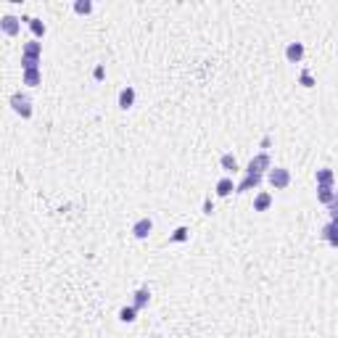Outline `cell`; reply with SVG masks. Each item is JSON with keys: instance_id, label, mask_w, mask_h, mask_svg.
<instances>
[{"instance_id": "obj_1", "label": "cell", "mask_w": 338, "mask_h": 338, "mask_svg": "<svg viewBox=\"0 0 338 338\" xmlns=\"http://www.w3.org/2000/svg\"><path fill=\"white\" fill-rule=\"evenodd\" d=\"M8 103H11V108H14V111L21 116V119H29V116H32V101H29V95H27V93H21V90L11 93Z\"/></svg>"}, {"instance_id": "obj_2", "label": "cell", "mask_w": 338, "mask_h": 338, "mask_svg": "<svg viewBox=\"0 0 338 338\" xmlns=\"http://www.w3.org/2000/svg\"><path fill=\"white\" fill-rule=\"evenodd\" d=\"M267 180H270V185L275 188V190H285V188L291 185V172H288L285 167H275V169L270 167Z\"/></svg>"}, {"instance_id": "obj_3", "label": "cell", "mask_w": 338, "mask_h": 338, "mask_svg": "<svg viewBox=\"0 0 338 338\" xmlns=\"http://www.w3.org/2000/svg\"><path fill=\"white\" fill-rule=\"evenodd\" d=\"M272 164H270V153H256L254 156V159L249 161V164H246V174H259V177H262L264 172H267Z\"/></svg>"}, {"instance_id": "obj_4", "label": "cell", "mask_w": 338, "mask_h": 338, "mask_svg": "<svg viewBox=\"0 0 338 338\" xmlns=\"http://www.w3.org/2000/svg\"><path fill=\"white\" fill-rule=\"evenodd\" d=\"M0 32L8 37H16L21 32V16H14V14H5L0 19Z\"/></svg>"}, {"instance_id": "obj_5", "label": "cell", "mask_w": 338, "mask_h": 338, "mask_svg": "<svg viewBox=\"0 0 338 338\" xmlns=\"http://www.w3.org/2000/svg\"><path fill=\"white\" fill-rule=\"evenodd\" d=\"M151 230H153V219L151 217H140L138 222L132 225V235L138 240H146L148 235H151Z\"/></svg>"}, {"instance_id": "obj_6", "label": "cell", "mask_w": 338, "mask_h": 338, "mask_svg": "<svg viewBox=\"0 0 338 338\" xmlns=\"http://www.w3.org/2000/svg\"><path fill=\"white\" fill-rule=\"evenodd\" d=\"M259 185H262V177H259V174H246V177L235 185V193H249V190H256Z\"/></svg>"}, {"instance_id": "obj_7", "label": "cell", "mask_w": 338, "mask_h": 338, "mask_svg": "<svg viewBox=\"0 0 338 338\" xmlns=\"http://www.w3.org/2000/svg\"><path fill=\"white\" fill-rule=\"evenodd\" d=\"M135 95H138V93H135L132 84H127V87L119 90V108H122V111H127V108L135 106Z\"/></svg>"}, {"instance_id": "obj_8", "label": "cell", "mask_w": 338, "mask_h": 338, "mask_svg": "<svg viewBox=\"0 0 338 338\" xmlns=\"http://www.w3.org/2000/svg\"><path fill=\"white\" fill-rule=\"evenodd\" d=\"M304 53H307V50H304V42H288L285 45V58H288L291 63H298L304 58Z\"/></svg>"}, {"instance_id": "obj_9", "label": "cell", "mask_w": 338, "mask_h": 338, "mask_svg": "<svg viewBox=\"0 0 338 338\" xmlns=\"http://www.w3.org/2000/svg\"><path fill=\"white\" fill-rule=\"evenodd\" d=\"M148 301H151V291H148V285H143V288H138V291L132 294V307L138 309V312L146 309Z\"/></svg>"}, {"instance_id": "obj_10", "label": "cell", "mask_w": 338, "mask_h": 338, "mask_svg": "<svg viewBox=\"0 0 338 338\" xmlns=\"http://www.w3.org/2000/svg\"><path fill=\"white\" fill-rule=\"evenodd\" d=\"M21 21L29 24V29H32V35H35V40L45 37V24H42V19H37V16H21Z\"/></svg>"}, {"instance_id": "obj_11", "label": "cell", "mask_w": 338, "mask_h": 338, "mask_svg": "<svg viewBox=\"0 0 338 338\" xmlns=\"http://www.w3.org/2000/svg\"><path fill=\"white\" fill-rule=\"evenodd\" d=\"M317 198H320V204H333L336 201V188L333 185H317Z\"/></svg>"}, {"instance_id": "obj_12", "label": "cell", "mask_w": 338, "mask_h": 338, "mask_svg": "<svg viewBox=\"0 0 338 338\" xmlns=\"http://www.w3.org/2000/svg\"><path fill=\"white\" fill-rule=\"evenodd\" d=\"M270 206H272V193H267V190L256 193V198H254V211H267Z\"/></svg>"}, {"instance_id": "obj_13", "label": "cell", "mask_w": 338, "mask_h": 338, "mask_svg": "<svg viewBox=\"0 0 338 338\" xmlns=\"http://www.w3.org/2000/svg\"><path fill=\"white\" fill-rule=\"evenodd\" d=\"M40 82H42V71H40V69H32V71H24V74H21V84L37 87Z\"/></svg>"}, {"instance_id": "obj_14", "label": "cell", "mask_w": 338, "mask_h": 338, "mask_svg": "<svg viewBox=\"0 0 338 338\" xmlns=\"http://www.w3.org/2000/svg\"><path fill=\"white\" fill-rule=\"evenodd\" d=\"M219 164H222L225 172H238V159L232 153H222L219 156Z\"/></svg>"}, {"instance_id": "obj_15", "label": "cell", "mask_w": 338, "mask_h": 338, "mask_svg": "<svg viewBox=\"0 0 338 338\" xmlns=\"http://www.w3.org/2000/svg\"><path fill=\"white\" fill-rule=\"evenodd\" d=\"M188 238H190V230H188L185 225H180L177 230H174L172 235H169V243H185Z\"/></svg>"}, {"instance_id": "obj_16", "label": "cell", "mask_w": 338, "mask_h": 338, "mask_svg": "<svg viewBox=\"0 0 338 338\" xmlns=\"http://www.w3.org/2000/svg\"><path fill=\"white\" fill-rule=\"evenodd\" d=\"M232 190H235V185H232V180L230 177H222V180H219V183H217V196H230V193Z\"/></svg>"}, {"instance_id": "obj_17", "label": "cell", "mask_w": 338, "mask_h": 338, "mask_svg": "<svg viewBox=\"0 0 338 338\" xmlns=\"http://www.w3.org/2000/svg\"><path fill=\"white\" fill-rule=\"evenodd\" d=\"M24 56L40 58V56H42V42H40V40H29L27 45H24Z\"/></svg>"}, {"instance_id": "obj_18", "label": "cell", "mask_w": 338, "mask_h": 338, "mask_svg": "<svg viewBox=\"0 0 338 338\" xmlns=\"http://www.w3.org/2000/svg\"><path fill=\"white\" fill-rule=\"evenodd\" d=\"M119 320L122 322H135L138 320V309H135L132 304H129V307H122L119 309Z\"/></svg>"}, {"instance_id": "obj_19", "label": "cell", "mask_w": 338, "mask_h": 338, "mask_svg": "<svg viewBox=\"0 0 338 338\" xmlns=\"http://www.w3.org/2000/svg\"><path fill=\"white\" fill-rule=\"evenodd\" d=\"M317 185H333V169H317Z\"/></svg>"}, {"instance_id": "obj_20", "label": "cell", "mask_w": 338, "mask_h": 338, "mask_svg": "<svg viewBox=\"0 0 338 338\" xmlns=\"http://www.w3.org/2000/svg\"><path fill=\"white\" fill-rule=\"evenodd\" d=\"M21 69H24V71L40 69V58H35V56H24V53H21Z\"/></svg>"}, {"instance_id": "obj_21", "label": "cell", "mask_w": 338, "mask_h": 338, "mask_svg": "<svg viewBox=\"0 0 338 338\" xmlns=\"http://www.w3.org/2000/svg\"><path fill=\"white\" fill-rule=\"evenodd\" d=\"M322 238L328 240V243H333V246H336V222H328V225H325Z\"/></svg>"}, {"instance_id": "obj_22", "label": "cell", "mask_w": 338, "mask_h": 338, "mask_svg": "<svg viewBox=\"0 0 338 338\" xmlns=\"http://www.w3.org/2000/svg\"><path fill=\"white\" fill-rule=\"evenodd\" d=\"M74 11H77V14H90V11H93V3H90V0H77Z\"/></svg>"}, {"instance_id": "obj_23", "label": "cell", "mask_w": 338, "mask_h": 338, "mask_svg": "<svg viewBox=\"0 0 338 338\" xmlns=\"http://www.w3.org/2000/svg\"><path fill=\"white\" fill-rule=\"evenodd\" d=\"M298 84H304V87H312V84H315V80H312V74H309L307 69L298 74Z\"/></svg>"}, {"instance_id": "obj_24", "label": "cell", "mask_w": 338, "mask_h": 338, "mask_svg": "<svg viewBox=\"0 0 338 338\" xmlns=\"http://www.w3.org/2000/svg\"><path fill=\"white\" fill-rule=\"evenodd\" d=\"M93 77H95V80H98V82L103 80V77H106V69H103V63H98V66L93 69Z\"/></svg>"}, {"instance_id": "obj_25", "label": "cell", "mask_w": 338, "mask_h": 338, "mask_svg": "<svg viewBox=\"0 0 338 338\" xmlns=\"http://www.w3.org/2000/svg\"><path fill=\"white\" fill-rule=\"evenodd\" d=\"M214 211V204H211V198H206L204 201V214H211Z\"/></svg>"}]
</instances>
